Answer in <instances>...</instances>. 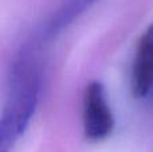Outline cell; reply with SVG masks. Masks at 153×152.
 Segmentation results:
<instances>
[{
  "label": "cell",
  "mask_w": 153,
  "mask_h": 152,
  "mask_svg": "<svg viewBox=\"0 0 153 152\" xmlns=\"http://www.w3.org/2000/svg\"><path fill=\"white\" fill-rule=\"evenodd\" d=\"M95 1L97 0H66L48 23V32L54 34L71 24L78 16L86 12Z\"/></svg>",
  "instance_id": "obj_4"
},
{
  "label": "cell",
  "mask_w": 153,
  "mask_h": 152,
  "mask_svg": "<svg viewBox=\"0 0 153 152\" xmlns=\"http://www.w3.org/2000/svg\"><path fill=\"white\" fill-rule=\"evenodd\" d=\"M40 70L35 53L23 48L11 66L0 120V152H12L27 131L39 101Z\"/></svg>",
  "instance_id": "obj_1"
},
{
  "label": "cell",
  "mask_w": 153,
  "mask_h": 152,
  "mask_svg": "<svg viewBox=\"0 0 153 152\" xmlns=\"http://www.w3.org/2000/svg\"><path fill=\"white\" fill-rule=\"evenodd\" d=\"M130 88L136 98H144L153 89V23L138 39L132 65Z\"/></svg>",
  "instance_id": "obj_3"
},
{
  "label": "cell",
  "mask_w": 153,
  "mask_h": 152,
  "mask_svg": "<svg viewBox=\"0 0 153 152\" xmlns=\"http://www.w3.org/2000/svg\"><path fill=\"white\" fill-rule=\"evenodd\" d=\"M82 123L83 133L90 142H102L110 136L114 128L113 113L100 81H91L85 89Z\"/></svg>",
  "instance_id": "obj_2"
}]
</instances>
